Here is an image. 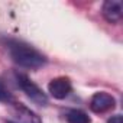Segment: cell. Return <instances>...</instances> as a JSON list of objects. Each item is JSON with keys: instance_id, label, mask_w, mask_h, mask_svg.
<instances>
[{"instance_id": "3", "label": "cell", "mask_w": 123, "mask_h": 123, "mask_svg": "<svg viewBox=\"0 0 123 123\" xmlns=\"http://www.w3.org/2000/svg\"><path fill=\"white\" fill-rule=\"evenodd\" d=\"M48 90L51 93V96L54 98L62 100L65 98L70 93H71V81L67 77H58L54 78L49 84H48Z\"/></svg>"}, {"instance_id": "6", "label": "cell", "mask_w": 123, "mask_h": 123, "mask_svg": "<svg viewBox=\"0 0 123 123\" xmlns=\"http://www.w3.org/2000/svg\"><path fill=\"white\" fill-rule=\"evenodd\" d=\"M15 123H42L39 116L35 114L32 110L26 109L25 106L16 104L13 109V120Z\"/></svg>"}, {"instance_id": "5", "label": "cell", "mask_w": 123, "mask_h": 123, "mask_svg": "<svg viewBox=\"0 0 123 123\" xmlns=\"http://www.w3.org/2000/svg\"><path fill=\"white\" fill-rule=\"evenodd\" d=\"M114 104H116V101L109 93H96L91 97L90 109L94 113H104V111L111 110L114 107Z\"/></svg>"}, {"instance_id": "7", "label": "cell", "mask_w": 123, "mask_h": 123, "mask_svg": "<svg viewBox=\"0 0 123 123\" xmlns=\"http://www.w3.org/2000/svg\"><path fill=\"white\" fill-rule=\"evenodd\" d=\"M67 122L68 123H91V119L83 110H71L67 114Z\"/></svg>"}, {"instance_id": "1", "label": "cell", "mask_w": 123, "mask_h": 123, "mask_svg": "<svg viewBox=\"0 0 123 123\" xmlns=\"http://www.w3.org/2000/svg\"><path fill=\"white\" fill-rule=\"evenodd\" d=\"M7 49L9 54L12 56V59L15 62L23 68H29V70H36L39 67H42L46 59L45 56L38 52L36 49H33L32 46L19 42V41H7Z\"/></svg>"}, {"instance_id": "2", "label": "cell", "mask_w": 123, "mask_h": 123, "mask_svg": "<svg viewBox=\"0 0 123 123\" xmlns=\"http://www.w3.org/2000/svg\"><path fill=\"white\" fill-rule=\"evenodd\" d=\"M16 80H18V86L26 93V96L35 101L36 104H41V106H46L48 104V97L46 94L32 81L29 80L25 74H16Z\"/></svg>"}, {"instance_id": "4", "label": "cell", "mask_w": 123, "mask_h": 123, "mask_svg": "<svg viewBox=\"0 0 123 123\" xmlns=\"http://www.w3.org/2000/svg\"><path fill=\"white\" fill-rule=\"evenodd\" d=\"M103 16L110 23H119L123 18V3L120 0H107V2H104Z\"/></svg>"}, {"instance_id": "8", "label": "cell", "mask_w": 123, "mask_h": 123, "mask_svg": "<svg viewBox=\"0 0 123 123\" xmlns=\"http://www.w3.org/2000/svg\"><path fill=\"white\" fill-rule=\"evenodd\" d=\"M0 101H3V103H12L13 101V96H12V93L6 88V86L0 81Z\"/></svg>"}, {"instance_id": "10", "label": "cell", "mask_w": 123, "mask_h": 123, "mask_svg": "<svg viewBox=\"0 0 123 123\" xmlns=\"http://www.w3.org/2000/svg\"><path fill=\"white\" fill-rule=\"evenodd\" d=\"M7 123H15V122H12V120H9V122H7Z\"/></svg>"}, {"instance_id": "9", "label": "cell", "mask_w": 123, "mask_h": 123, "mask_svg": "<svg viewBox=\"0 0 123 123\" xmlns=\"http://www.w3.org/2000/svg\"><path fill=\"white\" fill-rule=\"evenodd\" d=\"M109 123H123V119H122V116L116 114V116H113V117L109 120Z\"/></svg>"}]
</instances>
